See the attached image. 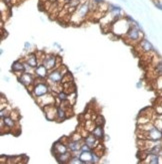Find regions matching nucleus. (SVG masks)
I'll return each instance as SVG.
<instances>
[{
	"label": "nucleus",
	"mask_w": 162,
	"mask_h": 164,
	"mask_svg": "<svg viewBox=\"0 0 162 164\" xmlns=\"http://www.w3.org/2000/svg\"><path fill=\"white\" fill-rule=\"evenodd\" d=\"M131 25L132 24L125 18V16L124 17L122 16L120 17V18H117L116 20H114L113 23L111 24L110 30L117 37L125 36L126 33H127L129 30V28L131 27Z\"/></svg>",
	"instance_id": "nucleus-1"
},
{
	"label": "nucleus",
	"mask_w": 162,
	"mask_h": 164,
	"mask_svg": "<svg viewBox=\"0 0 162 164\" xmlns=\"http://www.w3.org/2000/svg\"><path fill=\"white\" fill-rule=\"evenodd\" d=\"M89 13H90V6H89V1L87 0L85 2H82L76 8V10L71 14L70 17L71 22L75 23V24H80L88 16Z\"/></svg>",
	"instance_id": "nucleus-2"
},
{
	"label": "nucleus",
	"mask_w": 162,
	"mask_h": 164,
	"mask_svg": "<svg viewBox=\"0 0 162 164\" xmlns=\"http://www.w3.org/2000/svg\"><path fill=\"white\" fill-rule=\"evenodd\" d=\"M51 87L48 82H44V80H39L36 79L35 85L33 86V90L31 92V95L34 99H38L44 95L50 93Z\"/></svg>",
	"instance_id": "nucleus-3"
},
{
	"label": "nucleus",
	"mask_w": 162,
	"mask_h": 164,
	"mask_svg": "<svg viewBox=\"0 0 162 164\" xmlns=\"http://www.w3.org/2000/svg\"><path fill=\"white\" fill-rule=\"evenodd\" d=\"M124 38L128 43H139L143 38V32L140 28H138L136 25L133 24L129 28Z\"/></svg>",
	"instance_id": "nucleus-4"
},
{
	"label": "nucleus",
	"mask_w": 162,
	"mask_h": 164,
	"mask_svg": "<svg viewBox=\"0 0 162 164\" xmlns=\"http://www.w3.org/2000/svg\"><path fill=\"white\" fill-rule=\"evenodd\" d=\"M59 61H62L59 56H57L55 55H45V58L42 61V64L49 71H52L54 68H58L61 65V64H59Z\"/></svg>",
	"instance_id": "nucleus-5"
},
{
	"label": "nucleus",
	"mask_w": 162,
	"mask_h": 164,
	"mask_svg": "<svg viewBox=\"0 0 162 164\" xmlns=\"http://www.w3.org/2000/svg\"><path fill=\"white\" fill-rule=\"evenodd\" d=\"M18 80L22 84L23 86L28 89L30 87H33L36 83V77L34 74H30V73H22L20 76H18Z\"/></svg>",
	"instance_id": "nucleus-6"
},
{
	"label": "nucleus",
	"mask_w": 162,
	"mask_h": 164,
	"mask_svg": "<svg viewBox=\"0 0 162 164\" xmlns=\"http://www.w3.org/2000/svg\"><path fill=\"white\" fill-rule=\"evenodd\" d=\"M63 74L60 71V68H54V70L49 71V74L47 77V82L50 85H58L62 84Z\"/></svg>",
	"instance_id": "nucleus-7"
},
{
	"label": "nucleus",
	"mask_w": 162,
	"mask_h": 164,
	"mask_svg": "<svg viewBox=\"0 0 162 164\" xmlns=\"http://www.w3.org/2000/svg\"><path fill=\"white\" fill-rule=\"evenodd\" d=\"M55 97H54L53 95L48 93L46 95H44V96H42L40 98H38V99H36V101H37L38 105L40 106L41 108H44V107H46V106L54 105V104H55Z\"/></svg>",
	"instance_id": "nucleus-8"
},
{
	"label": "nucleus",
	"mask_w": 162,
	"mask_h": 164,
	"mask_svg": "<svg viewBox=\"0 0 162 164\" xmlns=\"http://www.w3.org/2000/svg\"><path fill=\"white\" fill-rule=\"evenodd\" d=\"M57 108H58V107H56L55 104H54V105H49V106H46V107H44V108H42L44 111L45 118H46L48 121H56Z\"/></svg>",
	"instance_id": "nucleus-9"
},
{
	"label": "nucleus",
	"mask_w": 162,
	"mask_h": 164,
	"mask_svg": "<svg viewBox=\"0 0 162 164\" xmlns=\"http://www.w3.org/2000/svg\"><path fill=\"white\" fill-rule=\"evenodd\" d=\"M67 151H69L67 145H66L65 143H63L61 140H59V141H57V142H55L53 144L52 153H53L54 156H56V155H59V154L66 153Z\"/></svg>",
	"instance_id": "nucleus-10"
},
{
	"label": "nucleus",
	"mask_w": 162,
	"mask_h": 164,
	"mask_svg": "<svg viewBox=\"0 0 162 164\" xmlns=\"http://www.w3.org/2000/svg\"><path fill=\"white\" fill-rule=\"evenodd\" d=\"M49 70L45 67L43 64H40L38 65L37 68H35V71H34V74L36 77V79H39V80H45L47 79L48 74H49Z\"/></svg>",
	"instance_id": "nucleus-11"
},
{
	"label": "nucleus",
	"mask_w": 162,
	"mask_h": 164,
	"mask_svg": "<svg viewBox=\"0 0 162 164\" xmlns=\"http://www.w3.org/2000/svg\"><path fill=\"white\" fill-rule=\"evenodd\" d=\"M11 71H12V73L16 74L17 76H20L21 74L25 71V68H24V61H21V59L15 61L11 65Z\"/></svg>",
	"instance_id": "nucleus-12"
},
{
	"label": "nucleus",
	"mask_w": 162,
	"mask_h": 164,
	"mask_svg": "<svg viewBox=\"0 0 162 164\" xmlns=\"http://www.w3.org/2000/svg\"><path fill=\"white\" fill-rule=\"evenodd\" d=\"M83 142L86 143L87 145H89L90 147L93 148V149H95L99 145V139L96 138V137L93 135L92 133H88V134H87V136L84 137Z\"/></svg>",
	"instance_id": "nucleus-13"
},
{
	"label": "nucleus",
	"mask_w": 162,
	"mask_h": 164,
	"mask_svg": "<svg viewBox=\"0 0 162 164\" xmlns=\"http://www.w3.org/2000/svg\"><path fill=\"white\" fill-rule=\"evenodd\" d=\"M24 62H26L29 65H31L33 68H37L39 65H40V62L38 61V58L36 55V53H30L24 58Z\"/></svg>",
	"instance_id": "nucleus-14"
},
{
	"label": "nucleus",
	"mask_w": 162,
	"mask_h": 164,
	"mask_svg": "<svg viewBox=\"0 0 162 164\" xmlns=\"http://www.w3.org/2000/svg\"><path fill=\"white\" fill-rule=\"evenodd\" d=\"M138 46H139L141 50L144 52H152V50H154V47H153L152 43H150L148 39H146V38H142L140 43H138Z\"/></svg>",
	"instance_id": "nucleus-15"
},
{
	"label": "nucleus",
	"mask_w": 162,
	"mask_h": 164,
	"mask_svg": "<svg viewBox=\"0 0 162 164\" xmlns=\"http://www.w3.org/2000/svg\"><path fill=\"white\" fill-rule=\"evenodd\" d=\"M54 157H55V159L57 160V162L58 163H61V164L69 163V160H70L71 157H72V152L67 151L66 153L56 155V156H54Z\"/></svg>",
	"instance_id": "nucleus-16"
},
{
	"label": "nucleus",
	"mask_w": 162,
	"mask_h": 164,
	"mask_svg": "<svg viewBox=\"0 0 162 164\" xmlns=\"http://www.w3.org/2000/svg\"><path fill=\"white\" fill-rule=\"evenodd\" d=\"M82 143H83V141H73V140H69V142L67 143L68 150L71 152L79 151Z\"/></svg>",
	"instance_id": "nucleus-17"
},
{
	"label": "nucleus",
	"mask_w": 162,
	"mask_h": 164,
	"mask_svg": "<svg viewBox=\"0 0 162 164\" xmlns=\"http://www.w3.org/2000/svg\"><path fill=\"white\" fill-rule=\"evenodd\" d=\"M67 118V113H66V108L63 106H59L57 108V116H56V121L57 122H63Z\"/></svg>",
	"instance_id": "nucleus-18"
},
{
	"label": "nucleus",
	"mask_w": 162,
	"mask_h": 164,
	"mask_svg": "<svg viewBox=\"0 0 162 164\" xmlns=\"http://www.w3.org/2000/svg\"><path fill=\"white\" fill-rule=\"evenodd\" d=\"M1 121H3L4 126L7 127L8 129H13V128H15V125H16V122H17L15 121L11 116H7V117H5L4 119H1Z\"/></svg>",
	"instance_id": "nucleus-19"
},
{
	"label": "nucleus",
	"mask_w": 162,
	"mask_h": 164,
	"mask_svg": "<svg viewBox=\"0 0 162 164\" xmlns=\"http://www.w3.org/2000/svg\"><path fill=\"white\" fill-rule=\"evenodd\" d=\"M79 158L82 160L83 164H93L91 152H81Z\"/></svg>",
	"instance_id": "nucleus-20"
},
{
	"label": "nucleus",
	"mask_w": 162,
	"mask_h": 164,
	"mask_svg": "<svg viewBox=\"0 0 162 164\" xmlns=\"http://www.w3.org/2000/svg\"><path fill=\"white\" fill-rule=\"evenodd\" d=\"M145 160L147 161H144L146 163H149V164H158L160 163V155H157V154H148L147 157L145 158Z\"/></svg>",
	"instance_id": "nucleus-21"
},
{
	"label": "nucleus",
	"mask_w": 162,
	"mask_h": 164,
	"mask_svg": "<svg viewBox=\"0 0 162 164\" xmlns=\"http://www.w3.org/2000/svg\"><path fill=\"white\" fill-rule=\"evenodd\" d=\"M91 133L99 140L103 139L104 136H105L104 135V131H103V126H97V125H96L95 128L93 129V131Z\"/></svg>",
	"instance_id": "nucleus-22"
},
{
	"label": "nucleus",
	"mask_w": 162,
	"mask_h": 164,
	"mask_svg": "<svg viewBox=\"0 0 162 164\" xmlns=\"http://www.w3.org/2000/svg\"><path fill=\"white\" fill-rule=\"evenodd\" d=\"M56 98L59 100V102L61 103V102H64V101H67L68 100V97H69V94L68 93H66V92L64 90H62V91H60L59 93H57L56 95Z\"/></svg>",
	"instance_id": "nucleus-23"
},
{
	"label": "nucleus",
	"mask_w": 162,
	"mask_h": 164,
	"mask_svg": "<svg viewBox=\"0 0 162 164\" xmlns=\"http://www.w3.org/2000/svg\"><path fill=\"white\" fill-rule=\"evenodd\" d=\"M69 138H70V140H73V141H83L84 140L83 135H81L80 133H77V132L73 133Z\"/></svg>",
	"instance_id": "nucleus-24"
},
{
	"label": "nucleus",
	"mask_w": 162,
	"mask_h": 164,
	"mask_svg": "<svg viewBox=\"0 0 162 164\" xmlns=\"http://www.w3.org/2000/svg\"><path fill=\"white\" fill-rule=\"evenodd\" d=\"M92 154V163L93 164H96V163H99L100 162V159H101V156L99 155L98 153H96V152L93 150L91 152Z\"/></svg>",
	"instance_id": "nucleus-25"
},
{
	"label": "nucleus",
	"mask_w": 162,
	"mask_h": 164,
	"mask_svg": "<svg viewBox=\"0 0 162 164\" xmlns=\"http://www.w3.org/2000/svg\"><path fill=\"white\" fill-rule=\"evenodd\" d=\"M153 124H154V126L156 128H158L159 130L162 131V118L161 117H157L155 119L154 121H153Z\"/></svg>",
	"instance_id": "nucleus-26"
},
{
	"label": "nucleus",
	"mask_w": 162,
	"mask_h": 164,
	"mask_svg": "<svg viewBox=\"0 0 162 164\" xmlns=\"http://www.w3.org/2000/svg\"><path fill=\"white\" fill-rule=\"evenodd\" d=\"M94 122H95V124L97 125V126H103L104 123H105V120H104V118L102 117V116L99 115L94 119Z\"/></svg>",
	"instance_id": "nucleus-27"
},
{
	"label": "nucleus",
	"mask_w": 162,
	"mask_h": 164,
	"mask_svg": "<svg viewBox=\"0 0 162 164\" xmlns=\"http://www.w3.org/2000/svg\"><path fill=\"white\" fill-rule=\"evenodd\" d=\"M69 163L70 164H83L82 160L80 159L79 156H72L71 159L69 160Z\"/></svg>",
	"instance_id": "nucleus-28"
},
{
	"label": "nucleus",
	"mask_w": 162,
	"mask_h": 164,
	"mask_svg": "<svg viewBox=\"0 0 162 164\" xmlns=\"http://www.w3.org/2000/svg\"><path fill=\"white\" fill-rule=\"evenodd\" d=\"M80 151L81 152H92L93 151V148L90 147L89 145H87L86 143H82V145H81V148H80Z\"/></svg>",
	"instance_id": "nucleus-29"
},
{
	"label": "nucleus",
	"mask_w": 162,
	"mask_h": 164,
	"mask_svg": "<svg viewBox=\"0 0 162 164\" xmlns=\"http://www.w3.org/2000/svg\"><path fill=\"white\" fill-rule=\"evenodd\" d=\"M10 113L11 111L9 112V110L6 108H2L1 109V112H0V117H1V119H4L5 117H7V116H10Z\"/></svg>",
	"instance_id": "nucleus-30"
},
{
	"label": "nucleus",
	"mask_w": 162,
	"mask_h": 164,
	"mask_svg": "<svg viewBox=\"0 0 162 164\" xmlns=\"http://www.w3.org/2000/svg\"><path fill=\"white\" fill-rule=\"evenodd\" d=\"M68 101H69V103H70L72 106L74 105L75 101H76V93H75V92H73V93H71V94H69Z\"/></svg>",
	"instance_id": "nucleus-31"
},
{
	"label": "nucleus",
	"mask_w": 162,
	"mask_h": 164,
	"mask_svg": "<svg viewBox=\"0 0 162 164\" xmlns=\"http://www.w3.org/2000/svg\"><path fill=\"white\" fill-rule=\"evenodd\" d=\"M155 71L158 76H161L162 74V62H158L157 65L155 67Z\"/></svg>",
	"instance_id": "nucleus-32"
},
{
	"label": "nucleus",
	"mask_w": 162,
	"mask_h": 164,
	"mask_svg": "<svg viewBox=\"0 0 162 164\" xmlns=\"http://www.w3.org/2000/svg\"><path fill=\"white\" fill-rule=\"evenodd\" d=\"M156 88L158 89L159 91H162V74L158 77V79L156 80Z\"/></svg>",
	"instance_id": "nucleus-33"
},
{
	"label": "nucleus",
	"mask_w": 162,
	"mask_h": 164,
	"mask_svg": "<svg viewBox=\"0 0 162 164\" xmlns=\"http://www.w3.org/2000/svg\"><path fill=\"white\" fill-rule=\"evenodd\" d=\"M10 116H11L12 118L14 119L15 121H19L20 115H19V113H18L17 111H11V113H10Z\"/></svg>",
	"instance_id": "nucleus-34"
},
{
	"label": "nucleus",
	"mask_w": 162,
	"mask_h": 164,
	"mask_svg": "<svg viewBox=\"0 0 162 164\" xmlns=\"http://www.w3.org/2000/svg\"><path fill=\"white\" fill-rule=\"evenodd\" d=\"M153 2H154L156 8H158L159 10H162V0H153Z\"/></svg>",
	"instance_id": "nucleus-35"
},
{
	"label": "nucleus",
	"mask_w": 162,
	"mask_h": 164,
	"mask_svg": "<svg viewBox=\"0 0 162 164\" xmlns=\"http://www.w3.org/2000/svg\"><path fill=\"white\" fill-rule=\"evenodd\" d=\"M125 18L127 19L128 21L130 22L132 25H133V24H135V23L137 22V21H135V19H134V18H132V17H131L130 15H125Z\"/></svg>",
	"instance_id": "nucleus-36"
},
{
	"label": "nucleus",
	"mask_w": 162,
	"mask_h": 164,
	"mask_svg": "<svg viewBox=\"0 0 162 164\" xmlns=\"http://www.w3.org/2000/svg\"><path fill=\"white\" fill-rule=\"evenodd\" d=\"M30 47H31V44H30L28 41H26V43H24V49H30Z\"/></svg>",
	"instance_id": "nucleus-37"
},
{
	"label": "nucleus",
	"mask_w": 162,
	"mask_h": 164,
	"mask_svg": "<svg viewBox=\"0 0 162 164\" xmlns=\"http://www.w3.org/2000/svg\"><path fill=\"white\" fill-rule=\"evenodd\" d=\"M93 1L94 2H96V3L97 4H102V3H104V0H93Z\"/></svg>",
	"instance_id": "nucleus-38"
},
{
	"label": "nucleus",
	"mask_w": 162,
	"mask_h": 164,
	"mask_svg": "<svg viewBox=\"0 0 162 164\" xmlns=\"http://www.w3.org/2000/svg\"><path fill=\"white\" fill-rule=\"evenodd\" d=\"M2 1H4L6 4H8V5H9V4H11L12 2H13V0H2Z\"/></svg>",
	"instance_id": "nucleus-39"
},
{
	"label": "nucleus",
	"mask_w": 162,
	"mask_h": 164,
	"mask_svg": "<svg viewBox=\"0 0 162 164\" xmlns=\"http://www.w3.org/2000/svg\"><path fill=\"white\" fill-rule=\"evenodd\" d=\"M136 86H137V88H138V89H139V88H140V86H141V82H139V83H137V85H136Z\"/></svg>",
	"instance_id": "nucleus-40"
},
{
	"label": "nucleus",
	"mask_w": 162,
	"mask_h": 164,
	"mask_svg": "<svg viewBox=\"0 0 162 164\" xmlns=\"http://www.w3.org/2000/svg\"><path fill=\"white\" fill-rule=\"evenodd\" d=\"M45 1H50V2H56L57 0H45Z\"/></svg>",
	"instance_id": "nucleus-41"
},
{
	"label": "nucleus",
	"mask_w": 162,
	"mask_h": 164,
	"mask_svg": "<svg viewBox=\"0 0 162 164\" xmlns=\"http://www.w3.org/2000/svg\"><path fill=\"white\" fill-rule=\"evenodd\" d=\"M65 1H66V2H68V1H69V0H65Z\"/></svg>",
	"instance_id": "nucleus-42"
},
{
	"label": "nucleus",
	"mask_w": 162,
	"mask_h": 164,
	"mask_svg": "<svg viewBox=\"0 0 162 164\" xmlns=\"http://www.w3.org/2000/svg\"><path fill=\"white\" fill-rule=\"evenodd\" d=\"M160 117H161V118H162V115H161V116H160Z\"/></svg>",
	"instance_id": "nucleus-43"
}]
</instances>
